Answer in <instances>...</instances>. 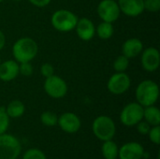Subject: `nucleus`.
I'll list each match as a JSON object with an SVG mask.
<instances>
[{
  "label": "nucleus",
  "instance_id": "nucleus-20",
  "mask_svg": "<svg viewBox=\"0 0 160 159\" xmlns=\"http://www.w3.org/2000/svg\"><path fill=\"white\" fill-rule=\"evenodd\" d=\"M114 33V27L112 22H101L97 27H96V34L98 37L103 40L109 39L112 37Z\"/></svg>",
  "mask_w": 160,
  "mask_h": 159
},
{
  "label": "nucleus",
  "instance_id": "nucleus-18",
  "mask_svg": "<svg viewBox=\"0 0 160 159\" xmlns=\"http://www.w3.org/2000/svg\"><path fill=\"white\" fill-rule=\"evenodd\" d=\"M143 120L151 127L160 125V111L155 105L143 108Z\"/></svg>",
  "mask_w": 160,
  "mask_h": 159
},
{
  "label": "nucleus",
  "instance_id": "nucleus-28",
  "mask_svg": "<svg viewBox=\"0 0 160 159\" xmlns=\"http://www.w3.org/2000/svg\"><path fill=\"white\" fill-rule=\"evenodd\" d=\"M40 72L44 78H48L54 75V67L49 63H44L40 67Z\"/></svg>",
  "mask_w": 160,
  "mask_h": 159
},
{
  "label": "nucleus",
  "instance_id": "nucleus-21",
  "mask_svg": "<svg viewBox=\"0 0 160 159\" xmlns=\"http://www.w3.org/2000/svg\"><path fill=\"white\" fill-rule=\"evenodd\" d=\"M57 120H58V116L51 111L43 112L40 115V122L42 123L43 126L48 127L56 126Z\"/></svg>",
  "mask_w": 160,
  "mask_h": 159
},
{
  "label": "nucleus",
  "instance_id": "nucleus-10",
  "mask_svg": "<svg viewBox=\"0 0 160 159\" xmlns=\"http://www.w3.org/2000/svg\"><path fill=\"white\" fill-rule=\"evenodd\" d=\"M141 54V63L144 70L148 72H155L158 69L160 65V53L157 48H146L142 52Z\"/></svg>",
  "mask_w": 160,
  "mask_h": 159
},
{
  "label": "nucleus",
  "instance_id": "nucleus-25",
  "mask_svg": "<svg viewBox=\"0 0 160 159\" xmlns=\"http://www.w3.org/2000/svg\"><path fill=\"white\" fill-rule=\"evenodd\" d=\"M34 72V67L31 62L19 63V74L24 77H30Z\"/></svg>",
  "mask_w": 160,
  "mask_h": 159
},
{
  "label": "nucleus",
  "instance_id": "nucleus-4",
  "mask_svg": "<svg viewBox=\"0 0 160 159\" xmlns=\"http://www.w3.org/2000/svg\"><path fill=\"white\" fill-rule=\"evenodd\" d=\"M78 20L79 19L75 13L68 9L62 8L52 13L51 18V23L55 30L67 33L75 29Z\"/></svg>",
  "mask_w": 160,
  "mask_h": 159
},
{
  "label": "nucleus",
  "instance_id": "nucleus-24",
  "mask_svg": "<svg viewBox=\"0 0 160 159\" xmlns=\"http://www.w3.org/2000/svg\"><path fill=\"white\" fill-rule=\"evenodd\" d=\"M9 117L8 116L5 108H0V135L6 133L9 127Z\"/></svg>",
  "mask_w": 160,
  "mask_h": 159
},
{
  "label": "nucleus",
  "instance_id": "nucleus-5",
  "mask_svg": "<svg viewBox=\"0 0 160 159\" xmlns=\"http://www.w3.org/2000/svg\"><path fill=\"white\" fill-rule=\"evenodd\" d=\"M22 152V144L18 138L11 134L0 135V159H17Z\"/></svg>",
  "mask_w": 160,
  "mask_h": 159
},
{
  "label": "nucleus",
  "instance_id": "nucleus-16",
  "mask_svg": "<svg viewBox=\"0 0 160 159\" xmlns=\"http://www.w3.org/2000/svg\"><path fill=\"white\" fill-rule=\"evenodd\" d=\"M142 51H143V44L142 40L137 37H131L127 39L122 46L123 54L129 59L140 55Z\"/></svg>",
  "mask_w": 160,
  "mask_h": 159
},
{
  "label": "nucleus",
  "instance_id": "nucleus-19",
  "mask_svg": "<svg viewBox=\"0 0 160 159\" xmlns=\"http://www.w3.org/2000/svg\"><path fill=\"white\" fill-rule=\"evenodd\" d=\"M118 151L119 147L112 140L103 142L101 146V153L104 159H117Z\"/></svg>",
  "mask_w": 160,
  "mask_h": 159
},
{
  "label": "nucleus",
  "instance_id": "nucleus-33",
  "mask_svg": "<svg viewBox=\"0 0 160 159\" xmlns=\"http://www.w3.org/2000/svg\"><path fill=\"white\" fill-rule=\"evenodd\" d=\"M3 1H4V0H0V3H2Z\"/></svg>",
  "mask_w": 160,
  "mask_h": 159
},
{
  "label": "nucleus",
  "instance_id": "nucleus-7",
  "mask_svg": "<svg viewBox=\"0 0 160 159\" xmlns=\"http://www.w3.org/2000/svg\"><path fill=\"white\" fill-rule=\"evenodd\" d=\"M45 93L52 98L59 99L64 97L68 93V84L61 77L57 75H52L51 77L45 78L43 85Z\"/></svg>",
  "mask_w": 160,
  "mask_h": 159
},
{
  "label": "nucleus",
  "instance_id": "nucleus-6",
  "mask_svg": "<svg viewBox=\"0 0 160 159\" xmlns=\"http://www.w3.org/2000/svg\"><path fill=\"white\" fill-rule=\"evenodd\" d=\"M120 122L128 127H135L143 120V107L138 102L127 104L120 112Z\"/></svg>",
  "mask_w": 160,
  "mask_h": 159
},
{
  "label": "nucleus",
  "instance_id": "nucleus-8",
  "mask_svg": "<svg viewBox=\"0 0 160 159\" xmlns=\"http://www.w3.org/2000/svg\"><path fill=\"white\" fill-rule=\"evenodd\" d=\"M130 77L126 72H116L112 74L107 82V88L110 93L116 96L123 95L128 92L130 88Z\"/></svg>",
  "mask_w": 160,
  "mask_h": 159
},
{
  "label": "nucleus",
  "instance_id": "nucleus-9",
  "mask_svg": "<svg viewBox=\"0 0 160 159\" xmlns=\"http://www.w3.org/2000/svg\"><path fill=\"white\" fill-rule=\"evenodd\" d=\"M97 12L102 22H114L120 17L121 11L117 1L115 0H102L98 6Z\"/></svg>",
  "mask_w": 160,
  "mask_h": 159
},
{
  "label": "nucleus",
  "instance_id": "nucleus-23",
  "mask_svg": "<svg viewBox=\"0 0 160 159\" xmlns=\"http://www.w3.org/2000/svg\"><path fill=\"white\" fill-rule=\"evenodd\" d=\"M22 159H47V157L41 150L37 148H31L25 151V153L22 155Z\"/></svg>",
  "mask_w": 160,
  "mask_h": 159
},
{
  "label": "nucleus",
  "instance_id": "nucleus-1",
  "mask_svg": "<svg viewBox=\"0 0 160 159\" xmlns=\"http://www.w3.org/2000/svg\"><path fill=\"white\" fill-rule=\"evenodd\" d=\"M38 52V43L29 37H20L12 46V54L18 63L31 62L37 56Z\"/></svg>",
  "mask_w": 160,
  "mask_h": 159
},
{
  "label": "nucleus",
  "instance_id": "nucleus-22",
  "mask_svg": "<svg viewBox=\"0 0 160 159\" xmlns=\"http://www.w3.org/2000/svg\"><path fill=\"white\" fill-rule=\"evenodd\" d=\"M129 67V58L124 54L119 55L113 62V69L116 72H126Z\"/></svg>",
  "mask_w": 160,
  "mask_h": 159
},
{
  "label": "nucleus",
  "instance_id": "nucleus-2",
  "mask_svg": "<svg viewBox=\"0 0 160 159\" xmlns=\"http://www.w3.org/2000/svg\"><path fill=\"white\" fill-rule=\"evenodd\" d=\"M135 97L137 102L143 108L155 105L159 97V87L156 82L144 80L138 84Z\"/></svg>",
  "mask_w": 160,
  "mask_h": 159
},
{
  "label": "nucleus",
  "instance_id": "nucleus-13",
  "mask_svg": "<svg viewBox=\"0 0 160 159\" xmlns=\"http://www.w3.org/2000/svg\"><path fill=\"white\" fill-rule=\"evenodd\" d=\"M120 11L128 17H138L144 11V0H118Z\"/></svg>",
  "mask_w": 160,
  "mask_h": 159
},
{
  "label": "nucleus",
  "instance_id": "nucleus-27",
  "mask_svg": "<svg viewBox=\"0 0 160 159\" xmlns=\"http://www.w3.org/2000/svg\"><path fill=\"white\" fill-rule=\"evenodd\" d=\"M160 9V0H144V10L158 12Z\"/></svg>",
  "mask_w": 160,
  "mask_h": 159
},
{
  "label": "nucleus",
  "instance_id": "nucleus-26",
  "mask_svg": "<svg viewBox=\"0 0 160 159\" xmlns=\"http://www.w3.org/2000/svg\"><path fill=\"white\" fill-rule=\"evenodd\" d=\"M149 140L151 142H153L156 145H158L160 143V127L159 126H155L151 127V129L148 133Z\"/></svg>",
  "mask_w": 160,
  "mask_h": 159
},
{
  "label": "nucleus",
  "instance_id": "nucleus-14",
  "mask_svg": "<svg viewBox=\"0 0 160 159\" xmlns=\"http://www.w3.org/2000/svg\"><path fill=\"white\" fill-rule=\"evenodd\" d=\"M77 36L83 41L91 40L96 35V26L88 18H81L75 26Z\"/></svg>",
  "mask_w": 160,
  "mask_h": 159
},
{
  "label": "nucleus",
  "instance_id": "nucleus-11",
  "mask_svg": "<svg viewBox=\"0 0 160 159\" xmlns=\"http://www.w3.org/2000/svg\"><path fill=\"white\" fill-rule=\"evenodd\" d=\"M57 125L64 132L68 134H75L80 130L82 122L77 114L73 112H64L58 117Z\"/></svg>",
  "mask_w": 160,
  "mask_h": 159
},
{
  "label": "nucleus",
  "instance_id": "nucleus-34",
  "mask_svg": "<svg viewBox=\"0 0 160 159\" xmlns=\"http://www.w3.org/2000/svg\"><path fill=\"white\" fill-rule=\"evenodd\" d=\"M1 62H2V61H1V57H0V64H1Z\"/></svg>",
  "mask_w": 160,
  "mask_h": 159
},
{
  "label": "nucleus",
  "instance_id": "nucleus-31",
  "mask_svg": "<svg viewBox=\"0 0 160 159\" xmlns=\"http://www.w3.org/2000/svg\"><path fill=\"white\" fill-rule=\"evenodd\" d=\"M5 45H6V37L5 34L0 30V51L3 50Z\"/></svg>",
  "mask_w": 160,
  "mask_h": 159
},
{
  "label": "nucleus",
  "instance_id": "nucleus-12",
  "mask_svg": "<svg viewBox=\"0 0 160 159\" xmlns=\"http://www.w3.org/2000/svg\"><path fill=\"white\" fill-rule=\"evenodd\" d=\"M143 146L136 142H130L123 144L118 151L119 159H142L144 155Z\"/></svg>",
  "mask_w": 160,
  "mask_h": 159
},
{
  "label": "nucleus",
  "instance_id": "nucleus-30",
  "mask_svg": "<svg viewBox=\"0 0 160 159\" xmlns=\"http://www.w3.org/2000/svg\"><path fill=\"white\" fill-rule=\"evenodd\" d=\"M32 5H34L35 7H44L46 6H48L52 0H28Z\"/></svg>",
  "mask_w": 160,
  "mask_h": 159
},
{
  "label": "nucleus",
  "instance_id": "nucleus-32",
  "mask_svg": "<svg viewBox=\"0 0 160 159\" xmlns=\"http://www.w3.org/2000/svg\"><path fill=\"white\" fill-rule=\"evenodd\" d=\"M12 1H16V2H19V1H22V0H12Z\"/></svg>",
  "mask_w": 160,
  "mask_h": 159
},
{
  "label": "nucleus",
  "instance_id": "nucleus-29",
  "mask_svg": "<svg viewBox=\"0 0 160 159\" xmlns=\"http://www.w3.org/2000/svg\"><path fill=\"white\" fill-rule=\"evenodd\" d=\"M135 127H137L138 132L141 135H144V136L148 135V133H149V131L151 129V126L147 122H145L144 120H142L141 122H139Z\"/></svg>",
  "mask_w": 160,
  "mask_h": 159
},
{
  "label": "nucleus",
  "instance_id": "nucleus-17",
  "mask_svg": "<svg viewBox=\"0 0 160 159\" xmlns=\"http://www.w3.org/2000/svg\"><path fill=\"white\" fill-rule=\"evenodd\" d=\"M5 111H6V112L9 118L16 119V118L22 117L24 114L25 106L21 100L15 99V100L10 101L7 105V107L5 108Z\"/></svg>",
  "mask_w": 160,
  "mask_h": 159
},
{
  "label": "nucleus",
  "instance_id": "nucleus-15",
  "mask_svg": "<svg viewBox=\"0 0 160 159\" xmlns=\"http://www.w3.org/2000/svg\"><path fill=\"white\" fill-rule=\"evenodd\" d=\"M19 75V63L15 60H6L0 64V80L10 82Z\"/></svg>",
  "mask_w": 160,
  "mask_h": 159
},
{
  "label": "nucleus",
  "instance_id": "nucleus-3",
  "mask_svg": "<svg viewBox=\"0 0 160 159\" xmlns=\"http://www.w3.org/2000/svg\"><path fill=\"white\" fill-rule=\"evenodd\" d=\"M92 130L97 139L101 142H106L114 138L116 126L111 117L107 115H99L93 121Z\"/></svg>",
  "mask_w": 160,
  "mask_h": 159
}]
</instances>
